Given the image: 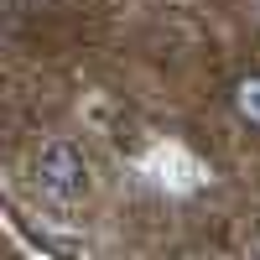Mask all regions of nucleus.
<instances>
[{"label": "nucleus", "mask_w": 260, "mask_h": 260, "mask_svg": "<svg viewBox=\"0 0 260 260\" xmlns=\"http://www.w3.org/2000/svg\"><path fill=\"white\" fill-rule=\"evenodd\" d=\"M31 182L47 192V198H57V203H78V198H89L94 172H89V156H83L73 141H47V146H37V156H31Z\"/></svg>", "instance_id": "1"}, {"label": "nucleus", "mask_w": 260, "mask_h": 260, "mask_svg": "<svg viewBox=\"0 0 260 260\" xmlns=\"http://www.w3.org/2000/svg\"><path fill=\"white\" fill-rule=\"evenodd\" d=\"M229 110L240 115V125L260 130V68H250V73H240L229 83Z\"/></svg>", "instance_id": "2"}]
</instances>
